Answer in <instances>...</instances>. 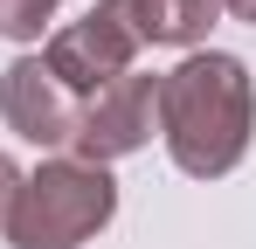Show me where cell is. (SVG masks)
<instances>
[{
  "mask_svg": "<svg viewBox=\"0 0 256 249\" xmlns=\"http://www.w3.org/2000/svg\"><path fill=\"white\" fill-rule=\"evenodd\" d=\"M76 111H84V97L76 90H62V83L48 76L42 56H14L7 70H0V118L14 138H28V146H70L76 138Z\"/></svg>",
  "mask_w": 256,
  "mask_h": 249,
  "instance_id": "cell-5",
  "label": "cell"
},
{
  "mask_svg": "<svg viewBox=\"0 0 256 249\" xmlns=\"http://www.w3.org/2000/svg\"><path fill=\"white\" fill-rule=\"evenodd\" d=\"M14 194H21V166L7 160V146H0V228H7V208H14Z\"/></svg>",
  "mask_w": 256,
  "mask_h": 249,
  "instance_id": "cell-7",
  "label": "cell"
},
{
  "mask_svg": "<svg viewBox=\"0 0 256 249\" xmlns=\"http://www.w3.org/2000/svg\"><path fill=\"white\" fill-rule=\"evenodd\" d=\"M138 48H201L222 21V0H97Z\"/></svg>",
  "mask_w": 256,
  "mask_h": 249,
  "instance_id": "cell-6",
  "label": "cell"
},
{
  "mask_svg": "<svg viewBox=\"0 0 256 249\" xmlns=\"http://www.w3.org/2000/svg\"><path fill=\"white\" fill-rule=\"evenodd\" d=\"M42 62H48V76L62 83V90L90 97V90H104V83L132 76V62H138V42H132L125 28L104 14V7H90L84 21H62V28H48Z\"/></svg>",
  "mask_w": 256,
  "mask_h": 249,
  "instance_id": "cell-4",
  "label": "cell"
},
{
  "mask_svg": "<svg viewBox=\"0 0 256 249\" xmlns=\"http://www.w3.org/2000/svg\"><path fill=\"white\" fill-rule=\"evenodd\" d=\"M152 132H160V76L132 70V76H118V83H104V90L84 97L70 152L90 160V166H118L138 146H152Z\"/></svg>",
  "mask_w": 256,
  "mask_h": 249,
  "instance_id": "cell-3",
  "label": "cell"
},
{
  "mask_svg": "<svg viewBox=\"0 0 256 249\" xmlns=\"http://www.w3.org/2000/svg\"><path fill=\"white\" fill-rule=\"evenodd\" d=\"M56 7H62V0H56Z\"/></svg>",
  "mask_w": 256,
  "mask_h": 249,
  "instance_id": "cell-9",
  "label": "cell"
},
{
  "mask_svg": "<svg viewBox=\"0 0 256 249\" xmlns=\"http://www.w3.org/2000/svg\"><path fill=\"white\" fill-rule=\"evenodd\" d=\"M222 14H236V21H250V28H256V0H222Z\"/></svg>",
  "mask_w": 256,
  "mask_h": 249,
  "instance_id": "cell-8",
  "label": "cell"
},
{
  "mask_svg": "<svg viewBox=\"0 0 256 249\" xmlns=\"http://www.w3.org/2000/svg\"><path fill=\"white\" fill-rule=\"evenodd\" d=\"M118 180L111 166H90L76 152H56L35 173H21V194L7 208V249H84L111 228Z\"/></svg>",
  "mask_w": 256,
  "mask_h": 249,
  "instance_id": "cell-2",
  "label": "cell"
},
{
  "mask_svg": "<svg viewBox=\"0 0 256 249\" xmlns=\"http://www.w3.org/2000/svg\"><path fill=\"white\" fill-rule=\"evenodd\" d=\"M256 132V83L250 62L228 48H187L160 76V138L187 180L236 173Z\"/></svg>",
  "mask_w": 256,
  "mask_h": 249,
  "instance_id": "cell-1",
  "label": "cell"
}]
</instances>
